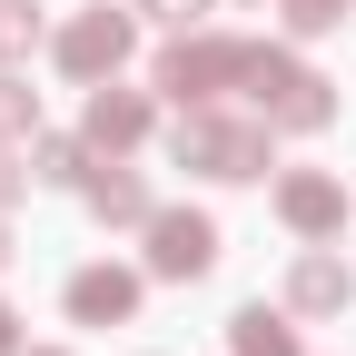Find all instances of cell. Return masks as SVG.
Listing matches in <instances>:
<instances>
[{
	"label": "cell",
	"mask_w": 356,
	"mask_h": 356,
	"mask_svg": "<svg viewBox=\"0 0 356 356\" xmlns=\"http://www.w3.org/2000/svg\"><path fill=\"white\" fill-rule=\"evenodd\" d=\"M287 307H297L307 327H317V317H346V307H356V267L337 257V238L287 257Z\"/></svg>",
	"instance_id": "9"
},
{
	"label": "cell",
	"mask_w": 356,
	"mask_h": 356,
	"mask_svg": "<svg viewBox=\"0 0 356 356\" xmlns=\"http://www.w3.org/2000/svg\"><path fill=\"white\" fill-rule=\"evenodd\" d=\"M238 10H267V0H238Z\"/></svg>",
	"instance_id": "21"
},
{
	"label": "cell",
	"mask_w": 356,
	"mask_h": 356,
	"mask_svg": "<svg viewBox=\"0 0 356 356\" xmlns=\"http://www.w3.org/2000/svg\"><path fill=\"white\" fill-rule=\"evenodd\" d=\"M0 356H20V317H10V297H0Z\"/></svg>",
	"instance_id": "18"
},
{
	"label": "cell",
	"mask_w": 356,
	"mask_h": 356,
	"mask_svg": "<svg viewBox=\"0 0 356 356\" xmlns=\"http://www.w3.org/2000/svg\"><path fill=\"white\" fill-rule=\"evenodd\" d=\"M248 60H257V40L248 30H168L159 40V60H149V89L168 109H208V99H228V89H248Z\"/></svg>",
	"instance_id": "3"
},
{
	"label": "cell",
	"mask_w": 356,
	"mask_h": 356,
	"mask_svg": "<svg viewBox=\"0 0 356 356\" xmlns=\"http://www.w3.org/2000/svg\"><path fill=\"white\" fill-rule=\"evenodd\" d=\"M40 40H50V30H40V0H0V70H20Z\"/></svg>",
	"instance_id": "14"
},
{
	"label": "cell",
	"mask_w": 356,
	"mask_h": 356,
	"mask_svg": "<svg viewBox=\"0 0 356 356\" xmlns=\"http://www.w3.org/2000/svg\"><path fill=\"white\" fill-rule=\"evenodd\" d=\"M79 208L99 218V228H149V218H159V188H149L129 159H99V168L79 178Z\"/></svg>",
	"instance_id": "10"
},
{
	"label": "cell",
	"mask_w": 356,
	"mask_h": 356,
	"mask_svg": "<svg viewBox=\"0 0 356 356\" xmlns=\"http://www.w3.org/2000/svg\"><path fill=\"white\" fill-rule=\"evenodd\" d=\"M168 168H188V178H208V188H248V178H267L277 168V129H267L257 109H178V129H168Z\"/></svg>",
	"instance_id": "1"
},
{
	"label": "cell",
	"mask_w": 356,
	"mask_h": 356,
	"mask_svg": "<svg viewBox=\"0 0 356 356\" xmlns=\"http://www.w3.org/2000/svg\"><path fill=\"white\" fill-rule=\"evenodd\" d=\"M267 208H277V228H287L297 248H327V238H346V218H356V198H346V178H337V168H277Z\"/></svg>",
	"instance_id": "5"
},
{
	"label": "cell",
	"mask_w": 356,
	"mask_h": 356,
	"mask_svg": "<svg viewBox=\"0 0 356 356\" xmlns=\"http://www.w3.org/2000/svg\"><path fill=\"white\" fill-rule=\"evenodd\" d=\"M79 129H89V149H99V159L149 149V129H159V89H119V79H99V89L79 99Z\"/></svg>",
	"instance_id": "8"
},
{
	"label": "cell",
	"mask_w": 356,
	"mask_h": 356,
	"mask_svg": "<svg viewBox=\"0 0 356 356\" xmlns=\"http://www.w3.org/2000/svg\"><path fill=\"white\" fill-rule=\"evenodd\" d=\"M0 139H10V149L40 139V89H30L20 70H0Z\"/></svg>",
	"instance_id": "13"
},
{
	"label": "cell",
	"mask_w": 356,
	"mask_h": 356,
	"mask_svg": "<svg viewBox=\"0 0 356 356\" xmlns=\"http://www.w3.org/2000/svg\"><path fill=\"white\" fill-rule=\"evenodd\" d=\"M20 188H30V168L10 159V139H0V208H20Z\"/></svg>",
	"instance_id": "17"
},
{
	"label": "cell",
	"mask_w": 356,
	"mask_h": 356,
	"mask_svg": "<svg viewBox=\"0 0 356 356\" xmlns=\"http://www.w3.org/2000/svg\"><path fill=\"white\" fill-rule=\"evenodd\" d=\"M20 356H70V346H20Z\"/></svg>",
	"instance_id": "20"
},
{
	"label": "cell",
	"mask_w": 356,
	"mask_h": 356,
	"mask_svg": "<svg viewBox=\"0 0 356 356\" xmlns=\"http://www.w3.org/2000/svg\"><path fill=\"white\" fill-rule=\"evenodd\" d=\"M297 327H307V317H297L287 297H277V307L248 297L238 317H228V356H307V337H297Z\"/></svg>",
	"instance_id": "11"
},
{
	"label": "cell",
	"mask_w": 356,
	"mask_h": 356,
	"mask_svg": "<svg viewBox=\"0 0 356 356\" xmlns=\"http://www.w3.org/2000/svg\"><path fill=\"white\" fill-rule=\"evenodd\" d=\"M89 168H99L89 129H40V139H30V178H40V188H70V198H79Z\"/></svg>",
	"instance_id": "12"
},
{
	"label": "cell",
	"mask_w": 356,
	"mask_h": 356,
	"mask_svg": "<svg viewBox=\"0 0 356 356\" xmlns=\"http://www.w3.org/2000/svg\"><path fill=\"white\" fill-rule=\"evenodd\" d=\"M129 50H139V10H129V0H89V10H70V20L50 30V70H60L70 89L119 79Z\"/></svg>",
	"instance_id": "4"
},
{
	"label": "cell",
	"mask_w": 356,
	"mask_h": 356,
	"mask_svg": "<svg viewBox=\"0 0 356 356\" xmlns=\"http://www.w3.org/2000/svg\"><path fill=\"white\" fill-rule=\"evenodd\" d=\"M139 20H159V30H208V10L218 0H129Z\"/></svg>",
	"instance_id": "16"
},
{
	"label": "cell",
	"mask_w": 356,
	"mask_h": 356,
	"mask_svg": "<svg viewBox=\"0 0 356 356\" xmlns=\"http://www.w3.org/2000/svg\"><path fill=\"white\" fill-rule=\"evenodd\" d=\"M139 238H149V257H139V267H149L159 287H198L208 267H218V248H228L208 208H168V198H159V218H149Z\"/></svg>",
	"instance_id": "6"
},
{
	"label": "cell",
	"mask_w": 356,
	"mask_h": 356,
	"mask_svg": "<svg viewBox=\"0 0 356 356\" xmlns=\"http://www.w3.org/2000/svg\"><path fill=\"white\" fill-rule=\"evenodd\" d=\"M139 297H149V267L89 257V267L60 277V317H70V327H129V317H139Z\"/></svg>",
	"instance_id": "7"
},
{
	"label": "cell",
	"mask_w": 356,
	"mask_h": 356,
	"mask_svg": "<svg viewBox=\"0 0 356 356\" xmlns=\"http://www.w3.org/2000/svg\"><path fill=\"white\" fill-rule=\"evenodd\" d=\"M238 99L277 129V139H327V129H337V79L317 60H297V40H257Z\"/></svg>",
	"instance_id": "2"
},
{
	"label": "cell",
	"mask_w": 356,
	"mask_h": 356,
	"mask_svg": "<svg viewBox=\"0 0 356 356\" xmlns=\"http://www.w3.org/2000/svg\"><path fill=\"white\" fill-rule=\"evenodd\" d=\"M10 257H20V248H10V208H0V267H10Z\"/></svg>",
	"instance_id": "19"
},
{
	"label": "cell",
	"mask_w": 356,
	"mask_h": 356,
	"mask_svg": "<svg viewBox=\"0 0 356 356\" xmlns=\"http://www.w3.org/2000/svg\"><path fill=\"white\" fill-rule=\"evenodd\" d=\"M346 10L356 0H277V30L287 40H327V30H346Z\"/></svg>",
	"instance_id": "15"
}]
</instances>
